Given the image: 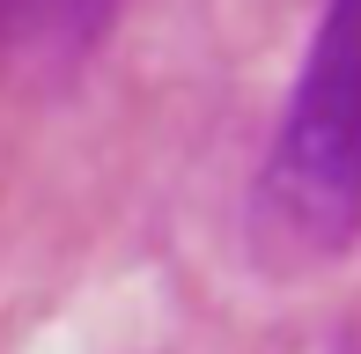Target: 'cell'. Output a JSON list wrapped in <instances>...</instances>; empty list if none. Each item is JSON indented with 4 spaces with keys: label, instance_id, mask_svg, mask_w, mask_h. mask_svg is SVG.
Listing matches in <instances>:
<instances>
[{
    "label": "cell",
    "instance_id": "1",
    "mask_svg": "<svg viewBox=\"0 0 361 354\" xmlns=\"http://www.w3.org/2000/svg\"><path fill=\"white\" fill-rule=\"evenodd\" d=\"M266 266H324L361 244V0H324L251 185Z\"/></svg>",
    "mask_w": 361,
    "mask_h": 354
},
{
    "label": "cell",
    "instance_id": "2",
    "mask_svg": "<svg viewBox=\"0 0 361 354\" xmlns=\"http://www.w3.org/2000/svg\"><path fill=\"white\" fill-rule=\"evenodd\" d=\"M118 0H0V67L15 89L52 96L104 52Z\"/></svg>",
    "mask_w": 361,
    "mask_h": 354
}]
</instances>
